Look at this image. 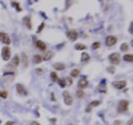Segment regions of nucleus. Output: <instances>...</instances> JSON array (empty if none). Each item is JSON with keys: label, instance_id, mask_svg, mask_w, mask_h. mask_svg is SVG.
<instances>
[{"label": "nucleus", "instance_id": "nucleus-1", "mask_svg": "<svg viewBox=\"0 0 133 125\" xmlns=\"http://www.w3.org/2000/svg\"><path fill=\"white\" fill-rule=\"evenodd\" d=\"M63 99H64V103H65L67 105H72L73 99H72V96L70 95V93H69L68 91H64V92H63Z\"/></svg>", "mask_w": 133, "mask_h": 125}, {"label": "nucleus", "instance_id": "nucleus-2", "mask_svg": "<svg viewBox=\"0 0 133 125\" xmlns=\"http://www.w3.org/2000/svg\"><path fill=\"white\" fill-rule=\"evenodd\" d=\"M109 60H110V62L114 65L119 64V63H120V54H117V53H112V54L109 57Z\"/></svg>", "mask_w": 133, "mask_h": 125}, {"label": "nucleus", "instance_id": "nucleus-3", "mask_svg": "<svg viewBox=\"0 0 133 125\" xmlns=\"http://www.w3.org/2000/svg\"><path fill=\"white\" fill-rule=\"evenodd\" d=\"M1 54H2V59H3V60H5V61H8L9 59H10V55H11L10 49H9L8 47H3Z\"/></svg>", "mask_w": 133, "mask_h": 125}, {"label": "nucleus", "instance_id": "nucleus-4", "mask_svg": "<svg viewBox=\"0 0 133 125\" xmlns=\"http://www.w3.org/2000/svg\"><path fill=\"white\" fill-rule=\"evenodd\" d=\"M0 41L2 42V43H5V44H10V38H9V36L7 33H5V32H0Z\"/></svg>", "mask_w": 133, "mask_h": 125}, {"label": "nucleus", "instance_id": "nucleus-5", "mask_svg": "<svg viewBox=\"0 0 133 125\" xmlns=\"http://www.w3.org/2000/svg\"><path fill=\"white\" fill-rule=\"evenodd\" d=\"M129 107V101H126V100H122V101H120V103H119V111L120 112H124V111H126Z\"/></svg>", "mask_w": 133, "mask_h": 125}, {"label": "nucleus", "instance_id": "nucleus-6", "mask_svg": "<svg viewBox=\"0 0 133 125\" xmlns=\"http://www.w3.org/2000/svg\"><path fill=\"white\" fill-rule=\"evenodd\" d=\"M112 84L115 89H117V90L124 89L125 86H126V82H125V81H114Z\"/></svg>", "mask_w": 133, "mask_h": 125}, {"label": "nucleus", "instance_id": "nucleus-7", "mask_svg": "<svg viewBox=\"0 0 133 125\" xmlns=\"http://www.w3.org/2000/svg\"><path fill=\"white\" fill-rule=\"evenodd\" d=\"M105 43H107L108 47H112V45H114L117 43V38L114 36H109L107 38V40H105Z\"/></svg>", "mask_w": 133, "mask_h": 125}, {"label": "nucleus", "instance_id": "nucleus-8", "mask_svg": "<svg viewBox=\"0 0 133 125\" xmlns=\"http://www.w3.org/2000/svg\"><path fill=\"white\" fill-rule=\"evenodd\" d=\"M36 47L38 48L39 50H41V51H44L46 50V48H47V45H46V43L42 41H40V40H37L36 41Z\"/></svg>", "mask_w": 133, "mask_h": 125}, {"label": "nucleus", "instance_id": "nucleus-9", "mask_svg": "<svg viewBox=\"0 0 133 125\" xmlns=\"http://www.w3.org/2000/svg\"><path fill=\"white\" fill-rule=\"evenodd\" d=\"M17 92H18L19 94H21V95H27L26 89H24L21 84H17Z\"/></svg>", "mask_w": 133, "mask_h": 125}, {"label": "nucleus", "instance_id": "nucleus-10", "mask_svg": "<svg viewBox=\"0 0 133 125\" xmlns=\"http://www.w3.org/2000/svg\"><path fill=\"white\" fill-rule=\"evenodd\" d=\"M100 104V102L99 101H94V102H91L90 104L88 105V107H86V112H90L92 110V107H95V106H98V105Z\"/></svg>", "mask_w": 133, "mask_h": 125}, {"label": "nucleus", "instance_id": "nucleus-11", "mask_svg": "<svg viewBox=\"0 0 133 125\" xmlns=\"http://www.w3.org/2000/svg\"><path fill=\"white\" fill-rule=\"evenodd\" d=\"M68 37L71 40H76L77 37H78V33H77L74 30H70V31H68Z\"/></svg>", "mask_w": 133, "mask_h": 125}, {"label": "nucleus", "instance_id": "nucleus-12", "mask_svg": "<svg viewBox=\"0 0 133 125\" xmlns=\"http://www.w3.org/2000/svg\"><path fill=\"white\" fill-rule=\"evenodd\" d=\"M78 85H79V88H80V89H83V88H86V86L88 85V81H86L84 78H83V79H81V80L79 81Z\"/></svg>", "mask_w": 133, "mask_h": 125}, {"label": "nucleus", "instance_id": "nucleus-13", "mask_svg": "<svg viewBox=\"0 0 133 125\" xmlns=\"http://www.w3.org/2000/svg\"><path fill=\"white\" fill-rule=\"evenodd\" d=\"M42 61V55H40V54H36L33 57V62L34 63H37V64H38V63H40Z\"/></svg>", "mask_w": 133, "mask_h": 125}, {"label": "nucleus", "instance_id": "nucleus-14", "mask_svg": "<svg viewBox=\"0 0 133 125\" xmlns=\"http://www.w3.org/2000/svg\"><path fill=\"white\" fill-rule=\"evenodd\" d=\"M23 22L27 24V27H28L29 29L32 28V24H31V22H30V18H29V17H24V18H23Z\"/></svg>", "mask_w": 133, "mask_h": 125}, {"label": "nucleus", "instance_id": "nucleus-15", "mask_svg": "<svg viewBox=\"0 0 133 125\" xmlns=\"http://www.w3.org/2000/svg\"><path fill=\"white\" fill-rule=\"evenodd\" d=\"M52 55H53V53L52 52H47L46 54L42 57V60H46V61H48V60H50L51 58H52Z\"/></svg>", "mask_w": 133, "mask_h": 125}, {"label": "nucleus", "instance_id": "nucleus-16", "mask_svg": "<svg viewBox=\"0 0 133 125\" xmlns=\"http://www.w3.org/2000/svg\"><path fill=\"white\" fill-rule=\"evenodd\" d=\"M53 68H55V70H63V69H64V64H62V63H55V64H53Z\"/></svg>", "mask_w": 133, "mask_h": 125}, {"label": "nucleus", "instance_id": "nucleus-17", "mask_svg": "<svg viewBox=\"0 0 133 125\" xmlns=\"http://www.w3.org/2000/svg\"><path fill=\"white\" fill-rule=\"evenodd\" d=\"M89 59H90V55H89L88 53H83V54L81 55V61H82V62H88Z\"/></svg>", "mask_w": 133, "mask_h": 125}, {"label": "nucleus", "instance_id": "nucleus-18", "mask_svg": "<svg viewBox=\"0 0 133 125\" xmlns=\"http://www.w3.org/2000/svg\"><path fill=\"white\" fill-rule=\"evenodd\" d=\"M124 60L126 62H132L133 61V55L132 54H125L124 55Z\"/></svg>", "mask_w": 133, "mask_h": 125}, {"label": "nucleus", "instance_id": "nucleus-19", "mask_svg": "<svg viewBox=\"0 0 133 125\" xmlns=\"http://www.w3.org/2000/svg\"><path fill=\"white\" fill-rule=\"evenodd\" d=\"M79 74H80V71H79L78 69H74V70L71 71V76H72V78H74V76H78Z\"/></svg>", "mask_w": 133, "mask_h": 125}, {"label": "nucleus", "instance_id": "nucleus-20", "mask_svg": "<svg viewBox=\"0 0 133 125\" xmlns=\"http://www.w3.org/2000/svg\"><path fill=\"white\" fill-rule=\"evenodd\" d=\"M11 64L15 65V66L19 65V57H15V58H13V60H12V62H11Z\"/></svg>", "mask_w": 133, "mask_h": 125}, {"label": "nucleus", "instance_id": "nucleus-21", "mask_svg": "<svg viewBox=\"0 0 133 125\" xmlns=\"http://www.w3.org/2000/svg\"><path fill=\"white\" fill-rule=\"evenodd\" d=\"M76 49H77V50H86V47L84 44H81V43H79V44L76 45Z\"/></svg>", "mask_w": 133, "mask_h": 125}, {"label": "nucleus", "instance_id": "nucleus-22", "mask_svg": "<svg viewBox=\"0 0 133 125\" xmlns=\"http://www.w3.org/2000/svg\"><path fill=\"white\" fill-rule=\"evenodd\" d=\"M63 80H64L65 85H71V84H72V80H71L70 78H65V79H63Z\"/></svg>", "mask_w": 133, "mask_h": 125}, {"label": "nucleus", "instance_id": "nucleus-23", "mask_svg": "<svg viewBox=\"0 0 133 125\" xmlns=\"http://www.w3.org/2000/svg\"><path fill=\"white\" fill-rule=\"evenodd\" d=\"M51 79H52L53 82H55V81H58V75L55 72H52L51 73Z\"/></svg>", "mask_w": 133, "mask_h": 125}, {"label": "nucleus", "instance_id": "nucleus-24", "mask_svg": "<svg viewBox=\"0 0 133 125\" xmlns=\"http://www.w3.org/2000/svg\"><path fill=\"white\" fill-rule=\"evenodd\" d=\"M12 6H13V7H16L17 10H18V11H21L20 7H19V3L17 2V1H12Z\"/></svg>", "mask_w": 133, "mask_h": 125}, {"label": "nucleus", "instance_id": "nucleus-25", "mask_svg": "<svg viewBox=\"0 0 133 125\" xmlns=\"http://www.w3.org/2000/svg\"><path fill=\"white\" fill-rule=\"evenodd\" d=\"M58 82H59L60 86H62V88H64V86H65V84H64V80H63V79H58Z\"/></svg>", "mask_w": 133, "mask_h": 125}, {"label": "nucleus", "instance_id": "nucleus-26", "mask_svg": "<svg viewBox=\"0 0 133 125\" xmlns=\"http://www.w3.org/2000/svg\"><path fill=\"white\" fill-rule=\"evenodd\" d=\"M84 95V92L81 91V90H79V91H77V96L78 97H82Z\"/></svg>", "mask_w": 133, "mask_h": 125}, {"label": "nucleus", "instance_id": "nucleus-27", "mask_svg": "<svg viewBox=\"0 0 133 125\" xmlns=\"http://www.w3.org/2000/svg\"><path fill=\"white\" fill-rule=\"evenodd\" d=\"M129 49V45H128V43H123L122 44V47H121V50L122 51H126V50Z\"/></svg>", "mask_w": 133, "mask_h": 125}, {"label": "nucleus", "instance_id": "nucleus-28", "mask_svg": "<svg viewBox=\"0 0 133 125\" xmlns=\"http://www.w3.org/2000/svg\"><path fill=\"white\" fill-rule=\"evenodd\" d=\"M99 47H100V42H94L93 44H92V49H94V50H97Z\"/></svg>", "mask_w": 133, "mask_h": 125}, {"label": "nucleus", "instance_id": "nucleus-29", "mask_svg": "<svg viewBox=\"0 0 133 125\" xmlns=\"http://www.w3.org/2000/svg\"><path fill=\"white\" fill-rule=\"evenodd\" d=\"M7 95H8V94H7V92H0V96L1 97H3V99H6V97H7Z\"/></svg>", "mask_w": 133, "mask_h": 125}, {"label": "nucleus", "instance_id": "nucleus-30", "mask_svg": "<svg viewBox=\"0 0 133 125\" xmlns=\"http://www.w3.org/2000/svg\"><path fill=\"white\" fill-rule=\"evenodd\" d=\"M108 72H110V73H114V68H111V66H110V68H108Z\"/></svg>", "mask_w": 133, "mask_h": 125}, {"label": "nucleus", "instance_id": "nucleus-31", "mask_svg": "<svg viewBox=\"0 0 133 125\" xmlns=\"http://www.w3.org/2000/svg\"><path fill=\"white\" fill-rule=\"evenodd\" d=\"M43 27H44V23H42V24H41V26H40V27H39V29H38V32L42 31V28H43Z\"/></svg>", "mask_w": 133, "mask_h": 125}, {"label": "nucleus", "instance_id": "nucleus-32", "mask_svg": "<svg viewBox=\"0 0 133 125\" xmlns=\"http://www.w3.org/2000/svg\"><path fill=\"white\" fill-rule=\"evenodd\" d=\"M31 125H40V123L36 122V121H33V122H31Z\"/></svg>", "mask_w": 133, "mask_h": 125}, {"label": "nucleus", "instance_id": "nucleus-33", "mask_svg": "<svg viewBox=\"0 0 133 125\" xmlns=\"http://www.w3.org/2000/svg\"><path fill=\"white\" fill-rule=\"evenodd\" d=\"M0 123H1V121H0Z\"/></svg>", "mask_w": 133, "mask_h": 125}]
</instances>
